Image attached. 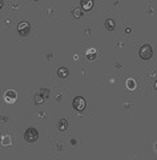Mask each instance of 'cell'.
<instances>
[{"mask_svg":"<svg viewBox=\"0 0 157 160\" xmlns=\"http://www.w3.org/2000/svg\"><path fill=\"white\" fill-rule=\"evenodd\" d=\"M40 96H43V98H48V96H49V91L45 90V88L40 90Z\"/></svg>","mask_w":157,"mask_h":160,"instance_id":"cell-14","label":"cell"},{"mask_svg":"<svg viewBox=\"0 0 157 160\" xmlns=\"http://www.w3.org/2000/svg\"><path fill=\"white\" fill-rule=\"evenodd\" d=\"M85 55H87V58H88L89 60H93V59H96V56H97V54H96V50H95V48H89Z\"/></svg>","mask_w":157,"mask_h":160,"instance_id":"cell-9","label":"cell"},{"mask_svg":"<svg viewBox=\"0 0 157 160\" xmlns=\"http://www.w3.org/2000/svg\"><path fill=\"white\" fill-rule=\"evenodd\" d=\"M72 107L76 109V111H84L85 107H87V102H85V99H84V98H81V96H77V98L73 99Z\"/></svg>","mask_w":157,"mask_h":160,"instance_id":"cell-3","label":"cell"},{"mask_svg":"<svg viewBox=\"0 0 157 160\" xmlns=\"http://www.w3.org/2000/svg\"><path fill=\"white\" fill-rule=\"evenodd\" d=\"M81 13H83V11H81V8H75V9H73V16H75V17H76V19H79V17H80L81 16Z\"/></svg>","mask_w":157,"mask_h":160,"instance_id":"cell-12","label":"cell"},{"mask_svg":"<svg viewBox=\"0 0 157 160\" xmlns=\"http://www.w3.org/2000/svg\"><path fill=\"white\" fill-rule=\"evenodd\" d=\"M116 27V23H115V20H112V19H108L105 20V28H107L108 31H113Z\"/></svg>","mask_w":157,"mask_h":160,"instance_id":"cell-7","label":"cell"},{"mask_svg":"<svg viewBox=\"0 0 157 160\" xmlns=\"http://www.w3.org/2000/svg\"><path fill=\"white\" fill-rule=\"evenodd\" d=\"M57 75H59V78H63V79H65V78H68V75H69V71L65 68V67H60L57 70Z\"/></svg>","mask_w":157,"mask_h":160,"instance_id":"cell-6","label":"cell"},{"mask_svg":"<svg viewBox=\"0 0 157 160\" xmlns=\"http://www.w3.org/2000/svg\"><path fill=\"white\" fill-rule=\"evenodd\" d=\"M81 7H83L81 11H89L93 7V1H81Z\"/></svg>","mask_w":157,"mask_h":160,"instance_id":"cell-8","label":"cell"},{"mask_svg":"<svg viewBox=\"0 0 157 160\" xmlns=\"http://www.w3.org/2000/svg\"><path fill=\"white\" fill-rule=\"evenodd\" d=\"M126 87H128L130 91H133L134 88H136V80H134V79H128V80H126Z\"/></svg>","mask_w":157,"mask_h":160,"instance_id":"cell-11","label":"cell"},{"mask_svg":"<svg viewBox=\"0 0 157 160\" xmlns=\"http://www.w3.org/2000/svg\"><path fill=\"white\" fill-rule=\"evenodd\" d=\"M24 139L27 141H29V143H33V141H36L39 139V132L31 127V128H28L27 131L24 132Z\"/></svg>","mask_w":157,"mask_h":160,"instance_id":"cell-2","label":"cell"},{"mask_svg":"<svg viewBox=\"0 0 157 160\" xmlns=\"http://www.w3.org/2000/svg\"><path fill=\"white\" fill-rule=\"evenodd\" d=\"M43 100H44V98L40 96V95H36V96H35V103H36V104H41Z\"/></svg>","mask_w":157,"mask_h":160,"instance_id":"cell-15","label":"cell"},{"mask_svg":"<svg viewBox=\"0 0 157 160\" xmlns=\"http://www.w3.org/2000/svg\"><path fill=\"white\" fill-rule=\"evenodd\" d=\"M1 144H3V145H9V144H11V137L7 136V135H5V136H3Z\"/></svg>","mask_w":157,"mask_h":160,"instance_id":"cell-13","label":"cell"},{"mask_svg":"<svg viewBox=\"0 0 157 160\" xmlns=\"http://www.w3.org/2000/svg\"><path fill=\"white\" fill-rule=\"evenodd\" d=\"M17 31H19V33L21 36H27L28 33H29V31H31V25H29L27 21H21V23L17 25Z\"/></svg>","mask_w":157,"mask_h":160,"instance_id":"cell-5","label":"cell"},{"mask_svg":"<svg viewBox=\"0 0 157 160\" xmlns=\"http://www.w3.org/2000/svg\"><path fill=\"white\" fill-rule=\"evenodd\" d=\"M138 55H140V58H141L142 60H148V59L152 58L153 50H152V47H150L149 44H144V46H141V48H140Z\"/></svg>","mask_w":157,"mask_h":160,"instance_id":"cell-1","label":"cell"},{"mask_svg":"<svg viewBox=\"0 0 157 160\" xmlns=\"http://www.w3.org/2000/svg\"><path fill=\"white\" fill-rule=\"evenodd\" d=\"M16 99H17V94H16V91H13V90H8L7 92L4 94V100H5L8 104L15 103Z\"/></svg>","mask_w":157,"mask_h":160,"instance_id":"cell-4","label":"cell"},{"mask_svg":"<svg viewBox=\"0 0 157 160\" xmlns=\"http://www.w3.org/2000/svg\"><path fill=\"white\" fill-rule=\"evenodd\" d=\"M3 5H4V1H3V0H0V8L3 7Z\"/></svg>","mask_w":157,"mask_h":160,"instance_id":"cell-16","label":"cell"},{"mask_svg":"<svg viewBox=\"0 0 157 160\" xmlns=\"http://www.w3.org/2000/svg\"><path fill=\"white\" fill-rule=\"evenodd\" d=\"M67 128H68V121L65 120V119H61V120L59 121V129L60 131H65Z\"/></svg>","mask_w":157,"mask_h":160,"instance_id":"cell-10","label":"cell"}]
</instances>
